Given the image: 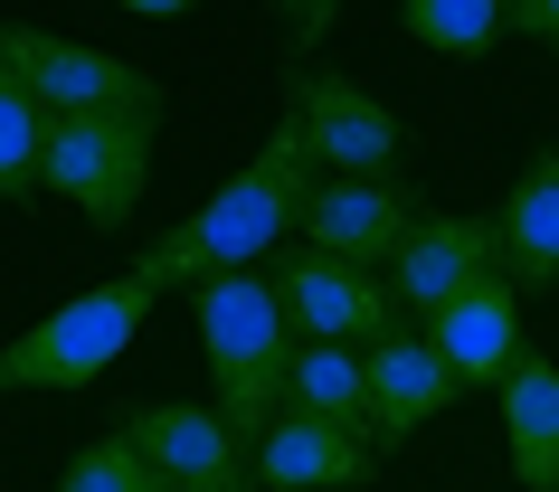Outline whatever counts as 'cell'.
I'll use <instances>...</instances> for the list:
<instances>
[{"label": "cell", "mask_w": 559, "mask_h": 492, "mask_svg": "<svg viewBox=\"0 0 559 492\" xmlns=\"http://www.w3.org/2000/svg\"><path fill=\"white\" fill-rule=\"evenodd\" d=\"M313 190H323V171H313V152H304V133H295V115L275 123L257 143V161L237 180H218L200 200V218H180L162 247H152V275H162V293L171 285H218V275H257L285 237H304V208H313Z\"/></svg>", "instance_id": "1"}, {"label": "cell", "mask_w": 559, "mask_h": 492, "mask_svg": "<svg viewBox=\"0 0 559 492\" xmlns=\"http://www.w3.org/2000/svg\"><path fill=\"white\" fill-rule=\"evenodd\" d=\"M190 322H200V360H209V388H218V417L247 445L275 435L285 370H295V322L275 303V275H218V285H200L190 293Z\"/></svg>", "instance_id": "2"}, {"label": "cell", "mask_w": 559, "mask_h": 492, "mask_svg": "<svg viewBox=\"0 0 559 492\" xmlns=\"http://www.w3.org/2000/svg\"><path fill=\"white\" fill-rule=\"evenodd\" d=\"M152 303H162L152 265H123L115 285H86L76 303H58L48 322H29L0 350V388H86V379H105L133 350V332L152 322Z\"/></svg>", "instance_id": "3"}, {"label": "cell", "mask_w": 559, "mask_h": 492, "mask_svg": "<svg viewBox=\"0 0 559 492\" xmlns=\"http://www.w3.org/2000/svg\"><path fill=\"white\" fill-rule=\"evenodd\" d=\"M152 133H162V105L58 115L48 123V200H67L95 228H123L152 190Z\"/></svg>", "instance_id": "4"}, {"label": "cell", "mask_w": 559, "mask_h": 492, "mask_svg": "<svg viewBox=\"0 0 559 492\" xmlns=\"http://www.w3.org/2000/svg\"><path fill=\"white\" fill-rule=\"evenodd\" d=\"M0 67L38 95V115H105V105H162V76L115 48H86V38H58V29H20L0 20Z\"/></svg>", "instance_id": "5"}, {"label": "cell", "mask_w": 559, "mask_h": 492, "mask_svg": "<svg viewBox=\"0 0 559 492\" xmlns=\"http://www.w3.org/2000/svg\"><path fill=\"white\" fill-rule=\"evenodd\" d=\"M275 303H285V322H295V341H332V350H370V341L399 332L389 275H360V265L313 256V247H295V256L275 265Z\"/></svg>", "instance_id": "6"}, {"label": "cell", "mask_w": 559, "mask_h": 492, "mask_svg": "<svg viewBox=\"0 0 559 492\" xmlns=\"http://www.w3.org/2000/svg\"><path fill=\"white\" fill-rule=\"evenodd\" d=\"M123 435L143 445V464L162 473V492H257V455L218 407H180V398H143L123 417Z\"/></svg>", "instance_id": "7"}, {"label": "cell", "mask_w": 559, "mask_h": 492, "mask_svg": "<svg viewBox=\"0 0 559 492\" xmlns=\"http://www.w3.org/2000/svg\"><path fill=\"white\" fill-rule=\"evenodd\" d=\"M295 133L323 180H389L399 171V115L352 76H304L295 86Z\"/></svg>", "instance_id": "8"}, {"label": "cell", "mask_w": 559, "mask_h": 492, "mask_svg": "<svg viewBox=\"0 0 559 492\" xmlns=\"http://www.w3.org/2000/svg\"><path fill=\"white\" fill-rule=\"evenodd\" d=\"M484 275H502V237L493 218H465V208H437V218H417L399 265H389V293H399V313L437 322L445 303H465Z\"/></svg>", "instance_id": "9"}, {"label": "cell", "mask_w": 559, "mask_h": 492, "mask_svg": "<svg viewBox=\"0 0 559 492\" xmlns=\"http://www.w3.org/2000/svg\"><path fill=\"white\" fill-rule=\"evenodd\" d=\"M408 228H417V208H408V190H399V180H323V190H313V208H304V247H313V256L360 265V275L399 265Z\"/></svg>", "instance_id": "10"}, {"label": "cell", "mask_w": 559, "mask_h": 492, "mask_svg": "<svg viewBox=\"0 0 559 492\" xmlns=\"http://www.w3.org/2000/svg\"><path fill=\"white\" fill-rule=\"evenodd\" d=\"M427 341L455 370V388H502V379L522 370V293L502 285V275H484L465 303H445L427 322Z\"/></svg>", "instance_id": "11"}, {"label": "cell", "mask_w": 559, "mask_h": 492, "mask_svg": "<svg viewBox=\"0 0 559 492\" xmlns=\"http://www.w3.org/2000/svg\"><path fill=\"white\" fill-rule=\"evenodd\" d=\"M380 483V445L313 417H275V435H257V492H360Z\"/></svg>", "instance_id": "12"}, {"label": "cell", "mask_w": 559, "mask_h": 492, "mask_svg": "<svg viewBox=\"0 0 559 492\" xmlns=\"http://www.w3.org/2000/svg\"><path fill=\"white\" fill-rule=\"evenodd\" d=\"M360 370H370V435H380V445H399V435H417L427 417L455 407V370L437 360L427 332H389V341H370V350H360Z\"/></svg>", "instance_id": "13"}, {"label": "cell", "mask_w": 559, "mask_h": 492, "mask_svg": "<svg viewBox=\"0 0 559 492\" xmlns=\"http://www.w3.org/2000/svg\"><path fill=\"white\" fill-rule=\"evenodd\" d=\"M493 237H502V285L512 293H550L559 285V143H540L522 161Z\"/></svg>", "instance_id": "14"}, {"label": "cell", "mask_w": 559, "mask_h": 492, "mask_svg": "<svg viewBox=\"0 0 559 492\" xmlns=\"http://www.w3.org/2000/svg\"><path fill=\"white\" fill-rule=\"evenodd\" d=\"M502 455L531 492H559V360L522 350V370L502 379Z\"/></svg>", "instance_id": "15"}, {"label": "cell", "mask_w": 559, "mask_h": 492, "mask_svg": "<svg viewBox=\"0 0 559 492\" xmlns=\"http://www.w3.org/2000/svg\"><path fill=\"white\" fill-rule=\"evenodd\" d=\"M285 417H313V427L370 435V370H360V350L295 341V370H285ZM370 445H380V435H370Z\"/></svg>", "instance_id": "16"}, {"label": "cell", "mask_w": 559, "mask_h": 492, "mask_svg": "<svg viewBox=\"0 0 559 492\" xmlns=\"http://www.w3.org/2000/svg\"><path fill=\"white\" fill-rule=\"evenodd\" d=\"M399 29L427 48V58H493L502 38H512V10H493V0H408L399 10Z\"/></svg>", "instance_id": "17"}, {"label": "cell", "mask_w": 559, "mask_h": 492, "mask_svg": "<svg viewBox=\"0 0 559 492\" xmlns=\"http://www.w3.org/2000/svg\"><path fill=\"white\" fill-rule=\"evenodd\" d=\"M48 190V115H38V95L0 67V200L29 208Z\"/></svg>", "instance_id": "18"}, {"label": "cell", "mask_w": 559, "mask_h": 492, "mask_svg": "<svg viewBox=\"0 0 559 492\" xmlns=\"http://www.w3.org/2000/svg\"><path fill=\"white\" fill-rule=\"evenodd\" d=\"M48 492H162V473H152V464H143V445H133V435L115 427V435H95V445H86L76 464H67V473H58Z\"/></svg>", "instance_id": "19"}, {"label": "cell", "mask_w": 559, "mask_h": 492, "mask_svg": "<svg viewBox=\"0 0 559 492\" xmlns=\"http://www.w3.org/2000/svg\"><path fill=\"white\" fill-rule=\"evenodd\" d=\"M512 38H540L559 58V0H522V10H512Z\"/></svg>", "instance_id": "20"}]
</instances>
